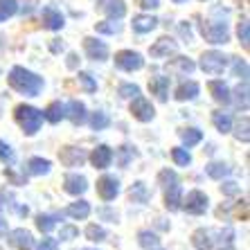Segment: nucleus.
<instances>
[{"mask_svg":"<svg viewBox=\"0 0 250 250\" xmlns=\"http://www.w3.org/2000/svg\"><path fill=\"white\" fill-rule=\"evenodd\" d=\"M248 128H250V122H248V120H244V122L237 126V131H234V138H237L239 142H248V140H250Z\"/></svg>","mask_w":250,"mask_h":250,"instance_id":"c03bdc74","label":"nucleus"},{"mask_svg":"<svg viewBox=\"0 0 250 250\" xmlns=\"http://www.w3.org/2000/svg\"><path fill=\"white\" fill-rule=\"evenodd\" d=\"M205 171H208L209 178H214V181H221L223 176L230 174V167H228L226 163H209L208 167H205Z\"/></svg>","mask_w":250,"mask_h":250,"instance_id":"c85d7f7f","label":"nucleus"},{"mask_svg":"<svg viewBox=\"0 0 250 250\" xmlns=\"http://www.w3.org/2000/svg\"><path fill=\"white\" fill-rule=\"evenodd\" d=\"M9 244L16 246L18 250H32V246H34V239H32V234H29L27 230L18 228V230H14V232L9 234Z\"/></svg>","mask_w":250,"mask_h":250,"instance_id":"f3484780","label":"nucleus"},{"mask_svg":"<svg viewBox=\"0 0 250 250\" xmlns=\"http://www.w3.org/2000/svg\"><path fill=\"white\" fill-rule=\"evenodd\" d=\"M181 140L185 142V146H194L203 140V133L198 128H185V131H181Z\"/></svg>","mask_w":250,"mask_h":250,"instance_id":"7c9ffc66","label":"nucleus"},{"mask_svg":"<svg viewBox=\"0 0 250 250\" xmlns=\"http://www.w3.org/2000/svg\"><path fill=\"white\" fill-rule=\"evenodd\" d=\"M59 158H61V163L65 165V167H82L83 163H86V151L83 149H77V146H63L61 149V153H59Z\"/></svg>","mask_w":250,"mask_h":250,"instance_id":"f8f14e48","label":"nucleus"},{"mask_svg":"<svg viewBox=\"0 0 250 250\" xmlns=\"http://www.w3.org/2000/svg\"><path fill=\"white\" fill-rule=\"evenodd\" d=\"M131 113H133L135 120H140V122H151L153 115H156V111H153V104L149 102V99L145 97H133V104H131Z\"/></svg>","mask_w":250,"mask_h":250,"instance_id":"6e6552de","label":"nucleus"},{"mask_svg":"<svg viewBox=\"0 0 250 250\" xmlns=\"http://www.w3.org/2000/svg\"><path fill=\"white\" fill-rule=\"evenodd\" d=\"M83 50H86V57L93 59V61H106L108 59V47L104 41H97L93 36L83 39Z\"/></svg>","mask_w":250,"mask_h":250,"instance_id":"9b49d317","label":"nucleus"},{"mask_svg":"<svg viewBox=\"0 0 250 250\" xmlns=\"http://www.w3.org/2000/svg\"><path fill=\"white\" fill-rule=\"evenodd\" d=\"M102 9L106 12V16L115 18V21H120V18L126 14V5H124V0H102Z\"/></svg>","mask_w":250,"mask_h":250,"instance_id":"aec40b11","label":"nucleus"},{"mask_svg":"<svg viewBox=\"0 0 250 250\" xmlns=\"http://www.w3.org/2000/svg\"><path fill=\"white\" fill-rule=\"evenodd\" d=\"M79 237V228L75 226H61V234L59 239H63V241H72V239Z\"/></svg>","mask_w":250,"mask_h":250,"instance_id":"a18cd8bd","label":"nucleus"},{"mask_svg":"<svg viewBox=\"0 0 250 250\" xmlns=\"http://www.w3.org/2000/svg\"><path fill=\"white\" fill-rule=\"evenodd\" d=\"M86 237L90 239V241H104V239H106V230L102 226H95V223H93V226L86 228Z\"/></svg>","mask_w":250,"mask_h":250,"instance_id":"58836bf2","label":"nucleus"},{"mask_svg":"<svg viewBox=\"0 0 250 250\" xmlns=\"http://www.w3.org/2000/svg\"><path fill=\"white\" fill-rule=\"evenodd\" d=\"M54 226H57V216H52V214H39L36 216V228H39L41 232L47 234Z\"/></svg>","mask_w":250,"mask_h":250,"instance_id":"2f4dec72","label":"nucleus"},{"mask_svg":"<svg viewBox=\"0 0 250 250\" xmlns=\"http://www.w3.org/2000/svg\"><path fill=\"white\" fill-rule=\"evenodd\" d=\"M65 117H70L75 124H83L86 122V106H83V102H79V99H72L68 106H65Z\"/></svg>","mask_w":250,"mask_h":250,"instance_id":"dca6fc26","label":"nucleus"},{"mask_svg":"<svg viewBox=\"0 0 250 250\" xmlns=\"http://www.w3.org/2000/svg\"><path fill=\"white\" fill-rule=\"evenodd\" d=\"M79 82H82L86 93H95V90H97V82H95L93 75H88V72H79Z\"/></svg>","mask_w":250,"mask_h":250,"instance_id":"79ce46f5","label":"nucleus"},{"mask_svg":"<svg viewBox=\"0 0 250 250\" xmlns=\"http://www.w3.org/2000/svg\"><path fill=\"white\" fill-rule=\"evenodd\" d=\"M83 250H95V248H83Z\"/></svg>","mask_w":250,"mask_h":250,"instance_id":"13d9d810","label":"nucleus"},{"mask_svg":"<svg viewBox=\"0 0 250 250\" xmlns=\"http://www.w3.org/2000/svg\"><path fill=\"white\" fill-rule=\"evenodd\" d=\"M226 65H228V57L223 52H216V50L203 52V57H201V70L205 75L219 77L226 70Z\"/></svg>","mask_w":250,"mask_h":250,"instance_id":"20e7f679","label":"nucleus"},{"mask_svg":"<svg viewBox=\"0 0 250 250\" xmlns=\"http://www.w3.org/2000/svg\"><path fill=\"white\" fill-rule=\"evenodd\" d=\"M138 244L142 246V248H156V246H158V237L151 232V230H142V232L138 234Z\"/></svg>","mask_w":250,"mask_h":250,"instance_id":"72a5a7b5","label":"nucleus"},{"mask_svg":"<svg viewBox=\"0 0 250 250\" xmlns=\"http://www.w3.org/2000/svg\"><path fill=\"white\" fill-rule=\"evenodd\" d=\"M90 163H93V167H97V169L111 167V163H113V149H111V146H106V145H99L97 149L93 151V156H90Z\"/></svg>","mask_w":250,"mask_h":250,"instance_id":"4468645a","label":"nucleus"},{"mask_svg":"<svg viewBox=\"0 0 250 250\" xmlns=\"http://www.w3.org/2000/svg\"><path fill=\"white\" fill-rule=\"evenodd\" d=\"M108 124H111V120H108L106 113H95V115L90 117V126H93L95 131H104Z\"/></svg>","mask_w":250,"mask_h":250,"instance_id":"c9c22d12","label":"nucleus"},{"mask_svg":"<svg viewBox=\"0 0 250 250\" xmlns=\"http://www.w3.org/2000/svg\"><path fill=\"white\" fill-rule=\"evenodd\" d=\"M158 27V18L149 16V14H140V16H133V32L138 34H146V32H153Z\"/></svg>","mask_w":250,"mask_h":250,"instance_id":"a211bd4d","label":"nucleus"},{"mask_svg":"<svg viewBox=\"0 0 250 250\" xmlns=\"http://www.w3.org/2000/svg\"><path fill=\"white\" fill-rule=\"evenodd\" d=\"M209 93H212V97L219 102V104H230L232 102V95H230V88L226 86L223 82H209Z\"/></svg>","mask_w":250,"mask_h":250,"instance_id":"412c9836","label":"nucleus"},{"mask_svg":"<svg viewBox=\"0 0 250 250\" xmlns=\"http://www.w3.org/2000/svg\"><path fill=\"white\" fill-rule=\"evenodd\" d=\"M192 244H194L196 250H212L214 241H212V237H209V230L201 228V230H196V232L192 234Z\"/></svg>","mask_w":250,"mask_h":250,"instance_id":"5701e85b","label":"nucleus"},{"mask_svg":"<svg viewBox=\"0 0 250 250\" xmlns=\"http://www.w3.org/2000/svg\"><path fill=\"white\" fill-rule=\"evenodd\" d=\"M181 208H185V209H187V214L201 216V214H205V212H208L209 201H208V196H205V194L201 192V189H194V192H189L185 198H183Z\"/></svg>","mask_w":250,"mask_h":250,"instance_id":"39448f33","label":"nucleus"},{"mask_svg":"<svg viewBox=\"0 0 250 250\" xmlns=\"http://www.w3.org/2000/svg\"><path fill=\"white\" fill-rule=\"evenodd\" d=\"M142 9H158L160 7V0H135Z\"/></svg>","mask_w":250,"mask_h":250,"instance_id":"3c124183","label":"nucleus"},{"mask_svg":"<svg viewBox=\"0 0 250 250\" xmlns=\"http://www.w3.org/2000/svg\"><path fill=\"white\" fill-rule=\"evenodd\" d=\"M237 34H239V41H241V45L248 50V47H250V27H248V21H246V18L241 21V23H239Z\"/></svg>","mask_w":250,"mask_h":250,"instance_id":"4c0bfd02","label":"nucleus"},{"mask_svg":"<svg viewBox=\"0 0 250 250\" xmlns=\"http://www.w3.org/2000/svg\"><path fill=\"white\" fill-rule=\"evenodd\" d=\"M9 86L14 90H18V93L27 95V97H36L43 90V79L39 75H34L32 70H25L21 65H16L9 72Z\"/></svg>","mask_w":250,"mask_h":250,"instance_id":"f257e3e1","label":"nucleus"},{"mask_svg":"<svg viewBox=\"0 0 250 250\" xmlns=\"http://www.w3.org/2000/svg\"><path fill=\"white\" fill-rule=\"evenodd\" d=\"M174 68L178 70V72H185V75H192L194 72V68H196V65H194V61H189V59L187 57H178L174 61Z\"/></svg>","mask_w":250,"mask_h":250,"instance_id":"e433bc0d","label":"nucleus"},{"mask_svg":"<svg viewBox=\"0 0 250 250\" xmlns=\"http://www.w3.org/2000/svg\"><path fill=\"white\" fill-rule=\"evenodd\" d=\"M95 29H97L99 34L113 36V34H120V32H122V23H117L115 18H108V21H102V23L95 25Z\"/></svg>","mask_w":250,"mask_h":250,"instance_id":"bb28decb","label":"nucleus"},{"mask_svg":"<svg viewBox=\"0 0 250 250\" xmlns=\"http://www.w3.org/2000/svg\"><path fill=\"white\" fill-rule=\"evenodd\" d=\"M63 189L68 194H72V196L83 194L88 189L86 176H82V174H68V176H65V181H63Z\"/></svg>","mask_w":250,"mask_h":250,"instance_id":"ddd939ff","label":"nucleus"},{"mask_svg":"<svg viewBox=\"0 0 250 250\" xmlns=\"http://www.w3.org/2000/svg\"><path fill=\"white\" fill-rule=\"evenodd\" d=\"M181 32H183V36H187V41L192 39V29H189V25H181Z\"/></svg>","mask_w":250,"mask_h":250,"instance_id":"603ef678","label":"nucleus"},{"mask_svg":"<svg viewBox=\"0 0 250 250\" xmlns=\"http://www.w3.org/2000/svg\"><path fill=\"white\" fill-rule=\"evenodd\" d=\"M39 250H59L57 239H43L41 246H39Z\"/></svg>","mask_w":250,"mask_h":250,"instance_id":"8fccbe9b","label":"nucleus"},{"mask_svg":"<svg viewBox=\"0 0 250 250\" xmlns=\"http://www.w3.org/2000/svg\"><path fill=\"white\" fill-rule=\"evenodd\" d=\"M158 181H160V185L165 187V205H167V209H171V212L181 209L183 194H181V183H178V176H176V171H171V169H165V171H160Z\"/></svg>","mask_w":250,"mask_h":250,"instance_id":"f03ea898","label":"nucleus"},{"mask_svg":"<svg viewBox=\"0 0 250 250\" xmlns=\"http://www.w3.org/2000/svg\"><path fill=\"white\" fill-rule=\"evenodd\" d=\"M133 156H135V151L131 149V146H120V165H122V167H126L128 160H131Z\"/></svg>","mask_w":250,"mask_h":250,"instance_id":"49530a36","label":"nucleus"},{"mask_svg":"<svg viewBox=\"0 0 250 250\" xmlns=\"http://www.w3.org/2000/svg\"><path fill=\"white\" fill-rule=\"evenodd\" d=\"M97 194L102 196V201H113L120 194V181L115 176H102L97 181Z\"/></svg>","mask_w":250,"mask_h":250,"instance_id":"1a4fd4ad","label":"nucleus"},{"mask_svg":"<svg viewBox=\"0 0 250 250\" xmlns=\"http://www.w3.org/2000/svg\"><path fill=\"white\" fill-rule=\"evenodd\" d=\"M212 122H214L219 133H230V131H232V120H230V115H226V113H214V115H212Z\"/></svg>","mask_w":250,"mask_h":250,"instance_id":"cd10ccee","label":"nucleus"},{"mask_svg":"<svg viewBox=\"0 0 250 250\" xmlns=\"http://www.w3.org/2000/svg\"><path fill=\"white\" fill-rule=\"evenodd\" d=\"M59 50H63V43H61V45H59V43L54 41V43H52V52H59Z\"/></svg>","mask_w":250,"mask_h":250,"instance_id":"6e6d98bb","label":"nucleus"},{"mask_svg":"<svg viewBox=\"0 0 250 250\" xmlns=\"http://www.w3.org/2000/svg\"><path fill=\"white\" fill-rule=\"evenodd\" d=\"M131 198H133L135 203H146V201H149V192H146L145 183H135V185L131 187Z\"/></svg>","mask_w":250,"mask_h":250,"instance_id":"473e14b6","label":"nucleus"},{"mask_svg":"<svg viewBox=\"0 0 250 250\" xmlns=\"http://www.w3.org/2000/svg\"><path fill=\"white\" fill-rule=\"evenodd\" d=\"M68 68H77V54H68Z\"/></svg>","mask_w":250,"mask_h":250,"instance_id":"864d4df0","label":"nucleus"},{"mask_svg":"<svg viewBox=\"0 0 250 250\" xmlns=\"http://www.w3.org/2000/svg\"><path fill=\"white\" fill-rule=\"evenodd\" d=\"M43 117H45L47 122H52V124H57V122H61L65 117V106L61 104V102H54V104H50L45 108V113H43Z\"/></svg>","mask_w":250,"mask_h":250,"instance_id":"393cba45","label":"nucleus"},{"mask_svg":"<svg viewBox=\"0 0 250 250\" xmlns=\"http://www.w3.org/2000/svg\"><path fill=\"white\" fill-rule=\"evenodd\" d=\"M237 95H239V104H244V108L248 106V82H244V88L239 86L237 88Z\"/></svg>","mask_w":250,"mask_h":250,"instance_id":"09e8293b","label":"nucleus"},{"mask_svg":"<svg viewBox=\"0 0 250 250\" xmlns=\"http://www.w3.org/2000/svg\"><path fill=\"white\" fill-rule=\"evenodd\" d=\"M14 115H16V122L21 124V128L25 131V135H36L41 131L43 111H39V108H34V106H29V104H21V106H16Z\"/></svg>","mask_w":250,"mask_h":250,"instance_id":"7ed1b4c3","label":"nucleus"},{"mask_svg":"<svg viewBox=\"0 0 250 250\" xmlns=\"http://www.w3.org/2000/svg\"><path fill=\"white\" fill-rule=\"evenodd\" d=\"M174 2H185V0H174Z\"/></svg>","mask_w":250,"mask_h":250,"instance_id":"4d7b16f0","label":"nucleus"},{"mask_svg":"<svg viewBox=\"0 0 250 250\" xmlns=\"http://www.w3.org/2000/svg\"><path fill=\"white\" fill-rule=\"evenodd\" d=\"M117 93H120V97H124V99H133L140 95V86H135V83H122Z\"/></svg>","mask_w":250,"mask_h":250,"instance_id":"a19ab883","label":"nucleus"},{"mask_svg":"<svg viewBox=\"0 0 250 250\" xmlns=\"http://www.w3.org/2000/svg\"><path fill=\"white\" fill-rule=\"evenodd\" d=\"M203 36L205 41L212 45H221V43L230 41V29L228 23H205L203 25Z\"/></svg>","mask_w":250,"mask_h":250,"instance_id":"423d86ee","label":"nucleus"},{"mask_svg":"<svg viewBox=\"0 0 250 250\" xmlns=\"http://www.w3.org/2000/svg\"><path fill=\"white\" fill-rule=\"evenodd\" d=\"M50 160H43V158H32L27 163V171L32 176H43V174H47L50 171Z\"/></svg>","mask_w":250,"mask_h":250,"instance_id":"a878e982","label":"nucleus"},{"mask_svg":"<svg viewBox=\"0 0 250 250\" xmlns=\"http://www.w3.org/2000/svg\"><path fill=\"white\" fill-rule=\"evenodd\" d=\"M198 83L196 82H185L178 86V90H176V99L178 102H189V99H196L198 97Z\"/></svg>","mask_w":250,"mask_h":250,"instance_id":"4be33fe9","label":"nucleus"},{"mask_svg":"<svg viewBox=\"0 0 250 250\" xmlns=\"http://www.w3.org/2000/svg\"><path fill=\"white\" fill-rule=\"evenodd\" d=\"M171 158H174V163L178 167H187V165L192 163V156L187 149H171Z\"/></svg>","mask_w":250,"mask_h":250,"instance_id":"f704fd0d","label":"nucleus"},{"mask_svg":"<svg viewBox=\"0 0 250 250\" xmlns=\"http://www.w3.org/2000/svg\"><path fill=\"white\" fill-rule=\"evenodd\" d=\"M221 192L226 194V196H234V194H239V185L234 181H228L221 185Z\"/></svg>","mask_w":250,"mask_h":250,"instance_id":"de8ad7c7","label":"nucleus"},{"mask_svg":"<svg viewBox=\"0 0 250 250\" xmlns=\"http://www.w3.org/2000/svg\"><path fill=\"white\" fill-rule=\"evenodd\" d=\"M234 77L248 82V63H246L244 59H234Z\"/></svg>","mask_w":250,"mask_h":250,"instance_id":"37998d69","label":"nucleus"},{"mask_svg":"<svg viewBox=\"0 0 250 250\" xmlns=\"http://www.w3.org/2000/svg\"><path fill=\"white\" fill-rule=\"evenodd\" d=\"M2 234H7V221L5 219H0V237H2Z\"/></svg>","mask_w":250,"mask_h":250,"instance_id":"5fc2aeb1","label":"nucleus"},{"mask_svg":"<svg viewBox=\"0 0 250 250\" xmlns=\"http://www.w3.org/2000/svg\"><path fill=\"white\" fill-rule=\"evenodd\" d=\"M65 214L72 216V219L83 221V219L90 214V203H88V201H77V203H70V208L65 209Z\"/></svg>","mask_w":250,"mask_h":250,"instance_id":"b1692460","label":"nucleus"},{"mask_svg":"<svg viewBox=\"0 0 250 250\" xmlns=\"http://www.w3.org/2000/svg\"><path fill=\"white\" fill-rule=\"evenodd\" d=\"M115 65L124 72H133V70H140L145 65V59L140 52H133V50H122V52L115 54Z\"/></svg>","mask_w":250,"mask_h":250,"instance_id":"0eeeda50","label":"nucleus"},{"mask_svg":"<svg viewBox=\"0 0 250 250\" xmlns=\"http://www.w3.org/2000/svg\"><path fill=\"white\" fill-rule=\"evenodd\" d=\"M176 52H178V43H176L174 39H169V36L158 39V41L151 45V57L153 59H169V57H174Z\"/></svg>","mask_w":250,"mask_h":250,"instance_id":"9d476101","label":"nucleus"},{"mask_svg":"<svg viewBox=\"0 0 250 250\" xmlns=\"http://www.w3.org/2000/svg\"><path fill=\"white\" fill-rule=\"evenodd\" d=\"M226 250H232V248H226Z\"/></svg>","mask_w":250,"mask_h":250,"instance_id":"bf43d9fd","label":"nucleus"},{"mask_svg":"<svg viewBox=\"0 0 250 250\" xmlns=\"http://www.w3.org/2000/svg\"><path fill=\"white\" fill-rule=\"evenodd\" d=\"M0 160H2L5 165H14V163H16V156H14L12 146L7 145V142H2V140H0Z\"/></svg>","mask_w":250,"mask_h":250,"instance_id":"ea45409f","label":"nucleus"},{"mask_svg":"<svg viewBox=\"0 0 250 250\" xmlns=\"http://www.w3.org/2000/svg\"><path fill=\"white\" fill-rule=\"evenodd\" d=\"M169 77H153L151 82H149V90H151V95H156L160 102H167L169 97Z\"/></svg>","mask_w":250,"mask_h":250,"instance_id":"6ab92c4d","label":"nucleus"},{"mask_svg":"<svg viewBox=\"0 0 250 250\" xmlns=\"http://www.w3.org/2000/svg\"><path fill=\"white\" fill-rule=\"evenodd\" d=\"M18 12V2L16 0H0V23L12 18Z\"/></svg>","mask_w":250,"mask_h":250,"instance_id":"c756f323","label":"nucleus"},{"mask_svg":"<svg viewBox=\"0 0 250 250\" xmlns=\"http://www.w3.org/2000/svg\"><path fill=\"white\" fill-rule=\"evenodd\" d=\"M43 25H45L47 29H61L65 25V18L63 14L59 12V9H54V7H43Z\"/></svg>","mask_w":250,"mask_h":250,"instance_id":"2eb2a0df","label":"nucleus"}]
</instances>
